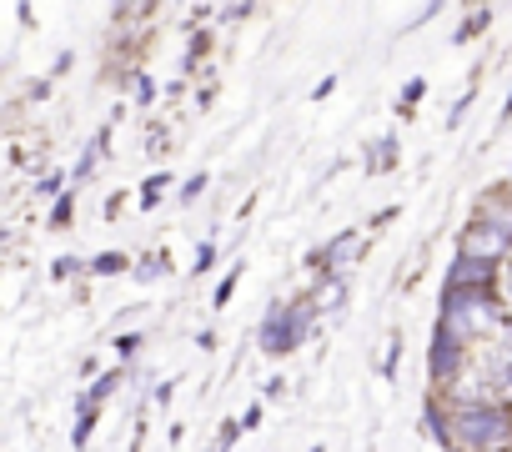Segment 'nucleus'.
I'll return each instance as SVG.
<instances>
[{
	"instance_id": "1",
	"label": "nucleus",
	"mask_w": 512,
	"mask_h": 452,
	"mask_svg": "<svg viewBox=\"0 0 512 452\" xmlns=\"http://www.w3.org/2000/svg\"><path fill=\"white\" fill-rule=\"evenodd\" d=\"M457 432H462L472 447L487 452V447H502V442L512 437V422H507L502 407H477V402H472V407L457 412Z\"/></svg>"
},
{
	"instance_id": "2",
	"label": "nucleus",
	"mask_w": 512,
	"mask_h": 452,
	"mask_svg": "<svg viewBox=\"0 0 512 452\" xmlns=\"http://www.w3.org/2000/svg\"><path fill=\"white\" fill-rule=\"evenodd\" d=\"M307 332H312V312H307V307H287V312H272V317L262 322V347H267L272 357H282V352H292Z\"/></svg>"
},
{
	"instance_id": "3",
	"label": "nucleus",
	"mask_w": 512,
	"mask_h": 452,
	"mask_svg": "<svg viewBox=\"0 0 512 452\" xmlns=\"http://www.w3.org/2000/svg\"><path fill=\"white\" fill-rule=\"evenodd\" d=\"M487 272H492V262H482V257H467V252H462V257L452 262V287H462V292H467V287L487 282Z\"/></svg>"
},
{
	"instance_id": "4",
	"label": "nucleus",
	"mask_w": 512,
	"mask_h": 452,
	"mask_svg": "<svg viewBox=\"0 0 512 452\" xmlns=\"http://www.w3.org/2000/svg\"><path fill=\"white\" fill-rule=\"evenodd\" d=\"M432 372L437 377H447V372H457V337L442 327L437 332V342H432Z\"/></svg>"
},
{
	"instance_id": "5",
	"label": "nucleus",
	"mask_w": 512,
	"mask_h": 452,
	"mask_svg": "<svg viewBox=\"0 0 512 452\" xmlns=\"http://www.w3.org/2000/svg\"><path fill=\"white\" fill-rule=\"evenodd\" d=\"M357 247H362V237H357V232H342V237L322 252V267H342V262H352V257H357Z\"/></svg>"
},
{
	"instance_id": "6",
	"label": "nucleus",
	"mask_w": 512,
	"mask_h": 452,
	"mask_svg": "<svg viewBox=\"0 0 512 452\" xmlns=\"http://www.w3.org/2000/svg\"><path fill=\"white\" fill-rule=\"evenodd\" d=\"M161 191H166V176H151V181L141 186V201H146V206H156V196H161Z\"/></svg>"
},
{
	"instance_id": "7",
	"label": "nucleus",
	"mask_w": 512,
	"mask_h": 452,
	"mask_svg": "<svg viewBox=\"0 0 512 452\" xmlns=\"http://www.w3.org/2000/svg\"><path fill=\"white\" fill-rule=\"evenodd\" d=\"M156 272H166V257H146V262H141V282H151Z\"/></svg>"
},
{
	"instance_id": "8",
	"label": "nucleus",
	"mask_w": 512,
	"mask_h": 452,
	"mask_svg": "<svg viewBox=\"0 0 512 452\" xmlns=\"http://www.w3.org/2000/svg\"><path fill=\"white\" fill-rule=\"evenodd\" d=\"M211 257H216V247H211V242H206V247H201V252H196V277H201V272H206V267H211Z\"/></svg>"
},
{
	"instance_id": "9",
	"label": "nucleus",
	"mask_w": 512,
	"mask_h": 452,
	"mask_svg": "<svg viewBox=\"0 0 512 452\" xmlns=\"http://www.w3.org/2000/svg\"><path fill=\"white\" fill-rule=\"evenodd\" d=\"M116 267H126L116 252H106V257H96V272H116Z\"/></svg>"
},
{
	"instance_id": "10",
	"label": "nucleus",
	"mask_w": 512,
	"mask_h": 452,
	"mask_svg": "<svg viewBox=\"0 0 512 452\" xmlns=\"http://www.w3.org/2000/svg\"><path fill=\"white\" fill-rule=\"evenodd\" d=\"M236 277H241V267H236V272H231V277H226V282H221V287H216V307H221V302H226V297H231V287H236Z\"/></svg>"
},
{
	"instance_id": "11",
	"label": "nucleus",
	"mask_w": 512,
	"mask_h": 452,
	"mask_svg": "<svg viewBox=\"0 0 512 452\" xmlns=\"http://www.w3.org/2000/svg\"><path fill=\"white\" fill-rule=\"evenodd\" d=\"M322 307H332V312L342 307V282H332V287H327V297H322Z\"/></svg>"
},
{
	"instance_id": "12",
	"label": "nucleus",
	"mask_w": 512,
	"mask_h": 452,
	"mask_svg": "<svg viewBox=\"0 0 512 452\" xmlns=\"http://www.w3.org/2000/svg\"><path fill=\"white\" fill-rule=\"evenodd\" d=\"M201 186H206V176H191V181H186V191H181V201H191V196H201Z\"/></svg>"
},
{
	"instance_id": "13",
	"label": "nucleus",
	"mask_w": 512,
	"mask_h": 452,
	"mask_svg": "<svg viewBox=\"0 0 512 452\" xmlns=\"http://www.w3.org/2000/svg\"><path fill=\"white\" fill-rule=\"evenodd\" d=\"M312 452H322V447H312Z\"/></svg>"
},
{
	"instance_id": "14",
	"label": "nucleus",
	"mask_w": 512,
	"mask_h": 452,
	"mask_svg": "<svg viewBox=\"0 0 512 452\" xmlns=\"http://www.w3.org/2000/svg\"><path fill=\"white\" fill-rule=\"evenodd\" d=\"M507 287H512V277H507Z\"/></svg>"
}]
</instances>
